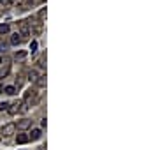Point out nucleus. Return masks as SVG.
Segmentation results:
<instances>
[{"label": "nucleus", "mask_w": 158, "mask_h": 150, "mask_svg": "<svg viewBox=\"0 0 158 150\" xmlns=\"http://www.w3.org/2000/svg\"><path fill=\"white\" fill-rule=\"evenodd\" d=\"M14 131H16V124H7V125H4L2 134H4V136H9V134H12Z\"/></svg>", "instance_id": "nucleus-1"}, {"label": "nucleus", "mask_w": 158, "mask_h": 150, "mask_svg": "<svg viewBox=\"0 0 158 150\" xmlns=\"http://www.w3.org/2000/svg\"><path fill=\"white\" fill-rule=\"evenodd\" d=\"M18 35H21L23 39H27V37L30 35V28H28L25 23H21V30H19V34H18Z\"/></svg>", "instance_id": "nucleus-2"}, {"label": "nucleus", "mask_w": 158, "mask_h": 150, "mask_svg": "<svg viewBox=\"0 0 158 150\" xmlns=\"http://www.w3.org/2000/svg\"><path fill=\"white\" fill-rule=\"evenodd\" d=\"M16 143H18V145L28 143V136H27V134H18V136H16Z\"/></svg>", "instance_id": "nucleus-3"}, {"label": "nucleus", "mask_w": 158, "mask_h": 150, "mask_svg": "<svg viewBox=\"0 0 158 150\" xmlns=\"http://www.w3.org/2000/svg\"><path fill=\"white\" fill-rule=\"evenodd\" d=\"M42 136V131L40 129H34L32 133H30V136H28V140H39Z\"/></svg>", "instance_id": "nucleus-4"}, {"label": "nucleus", "mask_w": 158, "mask_h": 150, "mask_svg": "<svg viewBox=\"0 0 158 150\" xmlns=\"http://www.w3.org/2000/svg\"><path fill=\"white\" fill-rule=\"evenodd\" d=\"M30 124H32L30 120H21V122L18 124V127H19V129H27V127H28Z\"/></svg>", "instance_id": "nucleus-5"}, {"label": "nucleus", "mask_w": 158, "mask_h": 150, "mask_svg": "<svg viewBox=\"0 0 158 150\" xmlns=\"http://www.w3.org/2000/svg\"><path fill=\"white\" fill-rule=\"evenodd\" d=\"M19 42H21V37H18V34H14L12 37H11V44H19Z\"/></svg>", "instance_id": "nucleus-6"}, {"label": "nucleus", "mask_w": 158, "mask_h": 150, "mask_svg": "<svg viewBox=\"0 0 158 150\" xmlns=\"http://www.w3.org/2000/svg\"><path fill=\"white\" fill-rule=\"evenodd\" d=\"M4 92H5V94H9V95H12V94H16V88L12 87V85H9V87H5V88H4Z\"/></svg>", "instance_id": "nucleus-7"}, {"label": "nucleus", "mask_w": 158, "mask_h": 150, "mask_svg": "<svg viewBox=\"0 0 158 150\" xmlns=\"http://www.w3.org/2000/svg\"><path fill=\"white\" fill-rule=\"evenodd\" d=\"M0 34H9V25H7V23L0 25Z\"/></svg>", "instance_id": "nucleus-8"}, {"label": "nucleus", "mask_w": 158, "mask_h": 150, "mask_svg": "<svg viewBox=\"0 0 158 150\" xmlns=\"http://www.w3.org/2000/svg\"><path fill=\"white\" fill-rule=\"evenodd\" d=\"M9 102H2V104H0V111H9Z\"/></svg>", "instance_id": "nucleus-9"}, {"label": "nucleus", "mask_w": 158, "mask_h": 150, "mask_svg": "<svg viewBox=\"0 0 158 150\" xmlns=\"http://www.w3.org/2000/svg\"><path fill=\"white\" fill-rule=\"evenodd\" d=\"M37 85H39V87H44V85H46V79H44V76H39Z\"/></svg>", "instance_id": "nucleus-10"}, {"label": "nucleus", "mask_w": 158, "mask_h": 150, "mask_svg": "<svg viewBox=\"0 0 158 150\" xmlns=\"http://www.w3.org/2000/svg\"><path fill=\"white\" fill-rule=\"evenodd\" d=\"M32 97H34V92H32V90H28V92L25 94V102H28V101H30Z\"/></svg>", "instance_id": "nucleus-11"}, {"label": "nucleus", "mask_w": 158, "mask_h": 150, "mask_svg": "<svg viewBox=\"0 0 158 150\" xmlns=\"http://www.w3.org/2000/svg\"><path fill=\"white\" fill-rule=\"evenodd\" d=\"M30 79H37V71H32L30 73Z\"/></svg>", "instance_id": "nucleus-12"}, {"label": "nucleus", "mask_w": 158, "mask_h": 150, "mask_svg": "<svg viewBox=\"0 0 158 150\" xmlns=\"http://www.w3.org/2000/svg\"><path fill=\"white\" fill-rule=\"evenodd\" d=\"M2 90H4V87H2V85H0V92H2Z\"/></svg>", "instance_id": "nucleus-13"}, {"label": "nucleus", "mask_w": 158, "mask_h": 150, "mask_svg": "<svg viewBox=\"0 0 158 150\" xmlns=\"http://www.w3.org/2000/svg\"><path fill=\"white\" fill-rule=\"evenodd\" d=\"M0 64H2V57H0Z\"/></svg>", "instance_id": "nucleus-14"}]
</instances>
